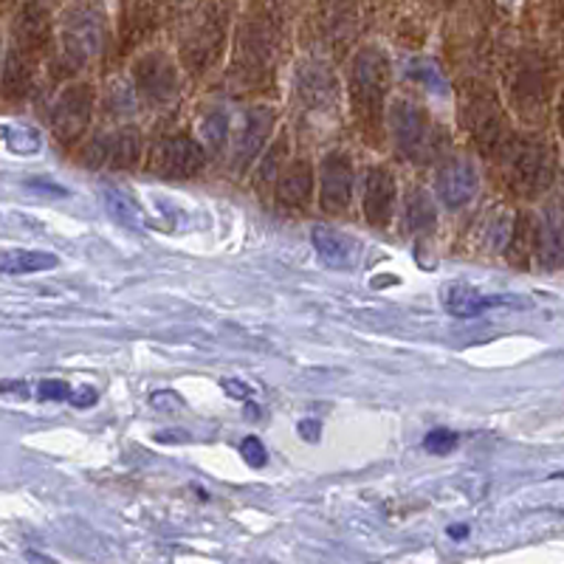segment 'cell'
<instances>
[{
  "mask_svg": "<svg viewBox=\"0 0 564 564\" xmlns=\"http://www.w3.org/2000/svg\"><path fill=\"white\" fill-rule=\"evenodd\" d=\"M502 167H506V178L511 184L513 193L533 198V195L545 193L553 184L556 175V155L547 141L528 135L520 141H508L500 153Z\"/></svg>",
  "mask_w": 564,
  "mask_h": 564,
  "instance_id": "1",
  "label": "cell"
},
{
  "mask_svg": "<svg viewBox=\"0 0 564 564\" xmlns=\"http://www.w3.org/2000/svg\"><path fill=\"white\" fill-rule=\"evenodd\" d=\"M460 122L468 133L475 135L482 153L500 155L508 144L506 116L494 90L480 83H468L460 90Z\"/></svg>",
  "mask_w": 564,
  "mask_h": 564,
  "instance_id": "2",
  "label": "cell"
},
{
  "mask_svg": "<svg viewBox=\"0 0 564 564\" xmlns=\"http://www.w3.org/2000/svg\"><path fill=\"white\" fill-rule=\"evenodd\" d=\"M390 130L392 139H395L398 150L406 155V159L417 161V164H426L437 155L443 144V133L435 122L430 119V113L423 108H417L415 102H406V99H398L390 110Z\"/></svg>",
  "mask_w": 564,
  "mask_h": 564,
  "instance_id": "3",
  "label": "cell"
},
{
  "mask_svg": "<svg viewBox=\"0 0 564 564\" xmlns=\"http://www.w3.org/2000/svg\"><path fill=\"white\" fill-rule=\"evenodd\" d=\"M387 85H390V65H387L384 54H379L376 48H365L352 63L350 74L352 108H356L361 122H376L379 119Z\"/></svg>",
  "mask_w": 564,
  "mask_h": 564,
  "instance_id": "4",
  "label": "cell"
},
{
  "mask_svg": "<svg viewBox=\"0 0 564 564\" xmlns=\"http://www.w3.org/2000/svg\"><path fill=\"white\" fill-rule=\"evenodd\" d=\"M94 113V88L88 85H70L63 90V97L57 99L52 110V128L63 144L77 141L85 133Z\"/></svg>",
  "mask_w": 564,
  "mask_h": 564,
  "instance_id": "5",
  "label": "cell"
},
{
  "mask_svg": "<svg viewBox=\"0 0 564 564\" xmlns=\"http://www.w3.org/2000/svg\"><path fill=\"white\" fill-rule=\"evenodd\" d=\"M204 167V150L198 141L186 135H173L164 139L153 153V170L170 178H189Z\"/></svg>",
  "mask_w": 564,
  "mask_h": 564,
  "instance_id": "6",
  "label": "cell"
},
{
  "mask_svg": "<svg viewBox=\"0 0 564 564\" xmlns=\"http://www.w3.org/2000/svg\"><path fill=\"white\" fill-rule=\"evenodd\" d=\"M352 198V167L345 153H330L319 167V204L325 212H345Z\"/></svg>",
  "mask_w": 564,
  "mask_h": 564,
  "instance_id": "7",
  "label": "cell"
},
{
  "mask_svg": "<svg viewBox=\"0 0 564 564\" xmlns=\"http://www.w3.org/2000/svg\"><path fill=\"white\" fill-rule=\"evenodd\" d=\"M102 48V18L97 12L79 9L65 23V54L74 59V65L88 63L90 57H97Z\"/></svg>",
  "mask_w": 564,
  "mask_h": 564,
  "instance_id": "8",
  "label": "cell"
},
{
  "mask_svg": "<svg viewBox=\"0 0 564 564\" xmlns=\"http://www.w3.org/2000/svg\"><path fill=\"white\" fill-rule=\"evenodd\" d=\"M139 133L135 130H116L110 135H99L94 144L85 153V164L90 167H99V164H108V167H133L139 161Z\"/></svg>",
  "mask_w": 564,
  "mask_h": 564,
  "instance_id": "9",
  "label": "cell"
},
{
  "mask_svg": "<svg viewBox=\"0 0 564 564\" xmlns=\"http://www.w3.org/2000/svg\"><path fill=\"white\" fill-rule=\"evenodd\" d=\"M517 308V305H528L525 300L520 296H494V294H482V291L468 289V285H449V289L443 291V308L449 311L452 316L457 319H471V316H480L491 308Z\"/></svg>",
  "mask_w": 564,
  "mask_h": 564,
  "instance_id": "10",
  "label": "cell"
},
{
  "mask_svg": "<svg viewBox=\"0 0 564 564\" xmlns=\"http://www.w3.org/2000/svg\"><path fill=\"white\" fill-rule=\"evenodd\" d=\"M133 77L148 97L153 99H170L178 88V74H175V65L161 54H148L133 65Z\"/></svg>",
  "mask_w": 564,
  "mask_h": 564,
  "instance_id": "11",
  "label": "cell"
},
{
  "mask_svg": "<svg viewBox=\"0 0 564 564\" xmlns=\"http://www.w3.org/2000/svg\"><path fill=\"white\" fill-rule=\"evenodd\" d=\"M395 206V178L390 170L372 167L365 178V215L372 226H387Z\"/></svg>",
  "mask_w": 564,
  "mask_h": 564,
  "instance_id": "12",
  "label": "cell"
},
{
  "mask_svg": "<svg viewBox=\"0 0 564 564\" xmlns=\"http://www.w3.org/2000/svg\"><path fill=\"white\" fill-rule=\"evenodd\" d=\"M435 189L441 195V200L449 209H457V206L468 204L477 193V173L468 161H452L446 167L437 173Z\"/></svg>",
  "mask_w": 564,
  "mask_h": 564,
  "instance_id": "13",
  "label": "cell"
},
{
  "mask_svg": "<svg viewBox=\"0 0 564 564\" xmlns=\"http://www.w3.org/2000/svg\"><path fill=\"white\" fill-rule=\"evenodd\" d=\"M271 128H274V110L271 108H251L246 113L243 133H240L238 148H235V164L240 170L249 167L251 161L257 159V153L265 148V139L271 135Z\"/></svg>",
  "mask_w": 564,
  "mask_h": 564,
  "instance_id": "14",
  "label": "cell"
},
{
  "mask_svg": "<svg viewBox=\"0 0 564 564\" xmlns=\"http://www.w3.org/2000/svg\"><path fill=\"white\" fill-rule=\"evenodd\" d=\"M296 90L300 99L311 108H330L336 102V77L322 63H305L296 74Z\"/></svg>",
  "mask_w": 564,
  "mask_h": 564,
  "instance_id": "15",
  "label": "cell"
},
{
  "mask_svg": "<svg viewBox=\"0 0 564 564\" xmlns=\"http://www.w3.org/2000/svg\"><path fill=\"white\" fill-rule=\"evenodd\" d=\"M311 240H314L316 254L325 260L330 269H350L359 257V246L356 240H350L341 231H334L330 226H314L311 231Z\"/></svg>",
  "mask_w": 564,
  "mask_h": 564,
  "instance_id": "16",
  "label": "cell"
},
{
  "mask_svg": "<svg viewBox=\"0 0 564 564\" xmlns=\"http://www.w3.org/2000/svg\"><path fill=\"white\" fill-rule=\"evenodd\" d=\"M311 193H314V170L305 161L291 164L285 173L276 178V204L285 209H300L308 204Z\"/></svg>",
  "mask_w": 564,
  "mask_h": 564,
  "instance_id": "17",
  "label": "cell"
},
{
  "mask_svg": "<svg viewBox=\"0 0 564 564\" xmlns=\"http://www.w3.org/2000/svg\"><path fill=\"white\" fill-rule=\"evenodd\" d=\"M536 260L545 265V269H556L564 260V224L556 215V209L547 212L545 220L539 224Z\"/></svg>",
  "mask_w": 564,
  "mask_h": 564,
  "instance_id": "18",
  "label": "cell"
},
{
  "mask_svg": "<svg viewBox=\"0 0 564 564\" xmlns=\"http://www.w3.org/2000/svg\"><path fill=\"white\" fill-rule=\"evenodd\" d=\"M536 243H539V224L522 212L517 224L511 229V240H508V260L513 265H528L531 257H536Z\"/></svg>",
  "mask_w": 564,
  "mask_h": 564,
  "instance_id": "19",
  "label": "cell"
},
{
  "mask_svg": "<svg viewBox=\"0 0 564 564\" xmlns=\"http://www.w3.org/2000/svg\"><path fill=\"white\" fill-rule=\"evenodd\" d=\"M29 88H32V63L18 52H9L3 63V94L7 99H20L26 97Z\"/></svg>",
  "mask_w": 564,
  "mask_h": 564,
  "instance_id": "20",
  "label": "cell"
},
{
  "mask_svg": "<svg viewBox=\"0 0 564 564\" xmlns=\"http://www.w3.org/2000/svg\"><path fill=\"white\" fill-rule=\"evenodd\" d=\"M102 204L116 224L128 226V229H141V224H144L139 204L130 195H124L122 189H116V186H102Z\"/></svg>",
  "mask_w": 564,
  "mask_h": 564,
  "instance_id": "21",
  "label": "cell"
},
{
  "mask_svg": "<svg viewBox=\"0 0 564 564\" xmlns=\"http://www.w3.org/2000/svg\"><path fill=\"white\" fill-rule=\"evenodd\" d=\"M57 265V257L48 254V251H7L3 260H0V269L3 274H34V271H45Z\"/></svg>",
  "mask_w": 564,
  "mask_h": 564,
  "instance_id": "22",
  "label": "cell"
},
{
  "mask_svg": "<svg viewBox=\"0 0 564 564\" xmlns=\"http://www.w3.org/2000/svg\"><path fill=\"white\" fill-rule=\"evenodd\" d=\"M18 37L20 43L29 45V48H43V45L48 43V20L40 12H34V9H29V12L20 18Z\"/></svg>",
  "mask_w": 564,
  "mask_h": 564,
  "instance_id": "23",
  "label": "cell"
},
{
  "mask_svg": "<svg viewBox=\"0 0 564 564\" xmlns=\"http://www.w3.org/2000/svg\"><path fill=\"white\" fill-rule=\"evenodd\" d=\"M406 74H410L412 79H417L423 88L435 90V94H446V79H443V74L437 70V65L430 63V59H412L410 68H406Z\"/></svg>",
  "mask_w": 564,
  "mask_h": 564,
  "instance_id": "24",
  "label": "cell"
},
{
  "mask_svg": "<svg viewBox=\"0 0 564 564\" xmlns=\"http://www.w3.org/2000/svg\"><path fill=\"white\" fill-rule=\"evenodd\" d=\"M200 128H204L206 148L218 153V150L226 144V135H229V116L220 113V110H215V113L206 116Z\"/></svg>",
  "mask_w": 564,
  "mask_h": 564,
  "instance_id": "25",
  "label": "cell"
},
{
  "mask_svg": "<svg viewBox=\"0 0 564 564\" xmlns=\"http://www.w3.org/2000/svg\"><path fill=\"white\" fill-rule=\"evenodd\" d=\"M406 218H410V226L415 231H430L435 226V212H432V204L426 200V195L412 193L410 209H406Z\"/></svg>",
  "mask_w": 564,
  "mask_h": 564,
  "instance_id": "26",
  "label": "cell"
},
{
  "mask_svg": "<svg viewBox=\"0 0 564 564\" xmlns=\"http://www.w3.org/2000/svg\"><path fill=\"white\" fill-rule=\"evenodd\" d=\"M3 135H7L9 150L14 153H37L40 150V135L32 128H14V124H3Z\"/></svg>",
  "mask_w": 564,
  "mask_h": 564,
  "instance_id": "27",
  "label": "cell"
},
{
  "mask_svg": "<svg viewBox=\"0 0 564 564\" xmlns=\"http://www.w3.org/2000/svg\"><path fill=\"white\" fill-rule=\"evenodd\" d=\"M423 446H426L432 455H446V452H452L457 446V435L452 430H435L426 435Z\"/></svg>",
  "mask_w": 564,
  "mask_h": 564,
  "instance_id": "28",
  "label": "cell"
},
{
  "mask_svg": "<svg viewBox=\"0 0 564 564\" xmlns=\"http://www.w3.org/2000/svg\"><path fill=\"white\" fill-rule=\"evenodd\" d=\"M282 153H285V144H276V148L271 150L269 159H265L263 167H260V173H257V184L265 186L269 181L276 178V170H280V164H282Z\"/></svg>",
  "mask_w": 564,
  "mask_h": 564,
  "instance_id": "29",
  "label": "cell"
},
{
  "mask_svg": "<svg viewBox=\"0 0 564 564\" xmlns=\"http://www.w3.org/2000/svg\"><path fill=\"white\" fill-rule=\"evenodd\" d=\"M37 392L43 401H68L74 390H70L65 381H43V384L37 387Z\"/></svg>",
  "mask_w": 564,
  "mask_h": 564,
  "instance_id": "30",
  "label": "cell"
},
{
  "mask_svg": "<svg viewBox=\"0 0 564 564\" xmlns=\"http://www.w3.org/2000/svg\"><path fill=\"white\" fill-rule=\"evenodd\" d=\"M240 452H243L246 463L254 468L265 466V449H263V443L257 441V437H246L243 446H240Z\"/></svg>",
  "mask_w": 564,
  "mask_h": 564,
  "instance_id": "31",
  "label": "cell"
},
{
  "mask_svg": "<svg viewBox=\"0 0 564 564\" xmlns=\"http://www.w3.org/2000/svg\"><path fill=\"white\" fill-rule=\"evenodd\" d=\"M150 401H153V406H159V410H164V412H175V410H181V406H184V401H181L175 392H155Z\"/></svg>",
  "mask_w": 564,
  "mask_h": 564,
  "instance_id": "32",
  "label": "cell"
},
{
  "mask_svg": "<svg viewBox=\"0 0 564 564\" xmlns=\"http://www.w3.org/2000/svg\"><path fill=\"white\" fill-rule=\"evenodd\" d=\"M68 401L74 406H90V404H94V401H97V390H90V387H83V390H79V392H70Z\"/></svg>",
  "mask_w": 564,
  "mask_h": 564,
  "instance_id": "33",
  "label": "cell"
},
{
  "mask_svg": "<svg viewBox=\"0 0 564 564\" xmlns=\"http://www.w3.org/2000/svg\"><path fill=\"white\" fill-rule=\"evenodd\" d=\"M224 390L229 392L231 398H249V395H251L249 387H246L243 381H238V379H226V381H224Z\"/></svg>",
  "mask_w": 564,
  "mask_h": 564,
  "instance_id": "34",
  "label": "cell"
},
{
  "mask_svg": "<svg viewBox=\"0 0 564 564\" xmlns=\"http://www.w3.org/2000/svg\"><path fill=\"white\" fill-rule=\"evenodd\" d=\"M300 432H302V437H305V441H319V423L302 421Z\"/></svg>",
  "mask_w": 564,
  "mask_h": 564,
  "instance_id": "35",
  "label": "cell"
},
{
  "mask_svg": "<svg viewBox=\"0 0 564 564\" xmlns=\"http://www.w3.org/2000/svg\"><path fill=\"white\" fill-rule=\"evenodd\" d=\"M452 536H466V528H452Z\"/></svg>",
  "mask_w": 564,
  "mask_h": 564,
  "instance_id": "36",
  "label": "cell"
},
{
  "mask_svg": "<svg viewBox=\"0 0 564 564\" xmlns=\"http://www.w3.org/2000/svg\"><path fill=\"white\" fill-rule=\"evenodd\" d=\"M558 116H562V130H564V97H562V108H558Z\"/></svg>",
  "mask_w": 564,
  "mask_h": 564,
  "instance_id": "37",
  "label": "cell"
}]
</instances>
